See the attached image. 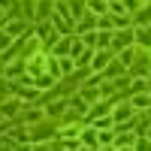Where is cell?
Instances as JSON below:
<instances>
[{"label": "cell", "instance_id": "cell-20", "mask_svg": "<svg viewBox=\"0 0 151 151\" xmlns=\"http://www.w3.org/2000/svg\"><path fill=\"white\" fill-rule=\"evenodd\" d=\"M30 151H52V148H48L45 142H40V145H36V148H30Z\"/></svg>", "mask_w": 151, "mask_h": 151}, {"label": "cell", "instance_id": "cell-3", "mask_svg": "<svg viewBox=\"0 0 151 151\" xmlns=\"http://www.w3.org/2000/svg\"><path fill=\"white\" fill-rule=\"evenodd\" d=\"M52 12H55V0H40V3H36V21L52 18Z\"/></svg>", "mask_w": 151, "mask_h": 151}, {"label": "cell", "instance_id": "cell-17", "mask_svg": "<svg viewBox=\"0 0 151 151\" xmlns=\"http://www.w3.org/2000/svg\"><path fill=\"white\" fill-rule=\"evenodd\" d=\"M9 45H12V36L6 30H0V48H9Z\"/></svg>", "mask_w": 151, "mask_h": 151}, {"label": "cell", "instance_id": "cell-14", "mask_svg": "<svg viewBox=\"0 0 151 151\" xmlns=\"http://www.w3.org/2000/svg\"><path fill=\"white\" fill-rule=\"evenodd\" d=\"M58 67H60V73H73V70H76V60L67 55V58H60V64H58Z\"/></svg>", "mask_w": 151, "mask_h": 151}, {"label": "cell", "instance_id": "cell-18", "mask_svg": "<svg viewBox=\"0 0 151 151\" xmlns=\"http://www.w3.org/2000/svg\"><path fill=\"white\" fill-rule=\"evenodd\" d=\"M82 133V127H76V124H73V127H64V130H60V136H79Z\"/></svg>", "mask_w": 151, "mask_h": 151}, {"label": "cell", "instance_id": "cell-22", "mask_svg": "<svg viewBox=\"0 0 151 151\" xmlns=\"http://www.w3.org/2000/svg\"><path fill=\"white\" fill-rule=\"evenodd\" d=\"M3 151H15V148H3Z\"/></svg>", "mask_w": 151, "mask_h": 151}, {"label": "cell", "instance_id": "cell-19", "mask_svg": "<svg viewBox=\"0 0 151 151\" xmlns=\"http://www.w3.org/2000/svg\"><path fill=\"white\" fill-rule=\"evenodd\" d=\"M142 121H145V127L151 124V109H145V115H142Z\"/></svg>", "mask_w": 151, "mask_h": 151}, {"label": "cell", "instance_id": "cell-4", "mask_svg": "<svg viewBox=\"0 0 151 151\" xmlns=\"http://www.w3.org/2000/svg\"><path fill=\"white\" fill-rule=\"evenodd\" d=\"M3 30H6L9 36H12V40H15V36H21V33H24V36H30V27H27L24 21H9Z\"/></svg>", "mask_w": 151, "mask_h": 151}, {"label": "cell", "instance_id": "cell-21", "mask_svg": "<svg viewBox=\"0 0 151 151\" xmlns=\"http://www.w3.org/2000/svg\"><path fill=\"white\" fill-rule=\"evenodd\" d=\"M115 151H130V148H115Z\"/></svg>", "mask_w": 151, "mask_h": 151}, {"label": "cell", "instance_id": "cell-2", "mask_svg": "<svg viewBox=\"0 0 151 151\" xmlns=\"http://www.w3.org/2000/svg\"><path fill=\"white\" fill-rule=\"evenodd\" d=\"M112 58H115V52H109V48H103V52H97V55L91 58V67H94V73H97V70H103L106 64H112Z\"/></svg>", "mask_w": 151, "mask_h": 151}, {"label": "cell", "instance_id": "cell-8", "mask_svg": "<svg viewBox=\"0 0 151 151\" xmlns=\"http://www.w3.org/2000/svg\"><path fill=\"white\" fill-rule=\"evenodd\" d=\"M21 118L27 121V124H36V121L45 118V112H42V109H30V112H21Z\"/></svg>", "mask_w": 151, "mask_h": 151}, {"label": "cell", "instance_id": "cell-5", "mask_svg": "<svg viewBox=\"0 0 151 151\" xmlns=\"http://www.w3.org/2000/svg\"><path fill=\"white\" fill-rule=\"evenodd\" d=\"M130 106H133V112H139V109H151V94H136V97L130 100Z\"/></svg>", "mask_w": 151, "mask_h": 151}, {"label": "cell", "instance_id": "cell-13", "mask_svg": "<svg viewBox=\"0 0 151 151\" xmlns=\"http://www.w3.org/2000/svg\"><path fill=\"white\" fill-rule=\"evenodd\" d=\"M106 112H112V103H100V106H94V109H88V115L97 118V115H106Z\"/></svg>", "mask_w": 151, "mask_h": 151}, {"label": "cell", "instance_id": "cell-23", "mask_svg": "<svg viewBox=\"0 0 151 151\" xmlns=\"http://www.w3.org/2000/svg\"><path fill=\"white\" fill-rule=\"evenodd\" d=\"M148 139H151V130H148Z\"/></svg>", "mask_w": 151, "mask_h": 151}, {"label": "cell", "instance_id": "cell-12", "mask_svg": "<svg viewBox=\"0 0 151 151\" xmlns=\"http://www.w3.org/2000/svg\"><path fill=\"white\" fill-rule=\"evenodd\" d=\"M82 145H85V148L97 145V130H91V127H88V130H82Z\"/></svg>", "mask_w": 151, "mask_h": 151}, {"label": "cell", "instance_id": "cell-7", "mask_svg": "<svg viewBox=\"0 0 151 151\" xmlns=\"http://www.w3.org/2000/svg\"><path fill=\"white\" fill-rule=\"evenodd\" d=\"M139 24H151V6H148V9L142 6V9L133 15V27H139Z\"/></svg>", "mask_w": 151, "mask_h": 151}, {"label": "cell", "instance_id": "cell-1", "mask_svg": "<svg viewBox=\"0 0 151 151\" xmlns=\"http://www.w3.org/2000/svg\"><path fill=\"white\" fill-rule=\"evenodd\" d=\"M33 36H36V40H42L45 45H52V42L58 40V33H55V27H52V21H48V24H45V21H40V27H36V33H33Z\"/></svg>", "mask_w": 151, "mask_h": 151}, {"label": "cell", "instance_id": "cell-9", "mask_svg": "<svg viewBox=\"0 0 151 151\" xmlns=\"http://www.w3.org/2000/svg\"><path fill=\"white\" fill-rule=\"evenodd\" d=\"M24 73H27V70H24V60H15L12 67H6V70H3L6 79H9V76H24Z\"/></svg>", "mask_w": 151, "mask_h": 151}, {"label": "cell", "instance_id": "cell-15", "mask_svg": "<svg viewBox=\"0 0 151 151\" xmlns=\"http://www.w3.org/2000/svg\"><path fill=\"white\" fill-rule=\"evenodd\" d=\"M18 97H21V100H36V97H40V91H36V88H27V91H24V88H21Z\"/></svg>", "mask_w": 151, "mask_h": 151}, {"label": "cell", "instance_id": "cell-16", "mask_svg": "<svg viewBox=\"0 0 151 151\" xmlns=\"http://www.w3.org/2000/svg\"><path fill=\"white\" fill-rule=\"evenodd\" d=\"M136 151H151V139H136Z\"/></svg>", "mask_w": 151, "mask_h": 151}, {"label": "cell", "instance_id": "cell-10", "mask_svg": "<svg viewBox=\"0 0 151 151\" xmlns=\"http://www.w3.org/2000/svg\"><path fill=\"white\" fill-rule=\"evenodd\" d=\"M88 9H91V12H97V15H106L109 3H106V0H88Z\"/></svg>", "mask_w": 151, "mask_h": 151}, {"label": "cell", "instance_id": "cell-6", "mask_svg": "<svg viewBox=\"0 0 151 151\" xmlns=\"http://www.w3.org/2000/svg\"><path fill=\"white\" fill-rule=\"evenodd\" d=\"M130 115H133V106H130V103H127V106H118V109H112V121H118V124H121V121H127Z\"/></svg>", "mask_w": 151, "mask_h": 151}, {"label": "cell", "instance_id": "cell-11", "mask_svg": "<svg viewBox=\"0 0 151 151\" xmlns=\"http://www.w3.org/2000/svg\"><path fill=\"white\" fill-rule=\"evenodd\" d=\"M36 127H40V130L30 133V139H36V142H42V139H48V136H55V130H52V127L45 130V124H36Z\"/></svg>", "mask_w": 151, "mask_h": 151}]
</instances>
